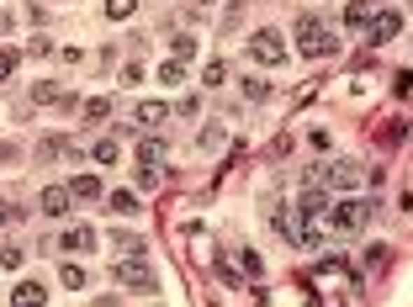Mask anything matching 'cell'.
Masks as SVG:
<instances>
[{"label":"cell","mask_w":413,"mask_h":307,"mask_svg":"<svg viewBox=\"0 0 413 307\" xmlns=\"http://www.w3.org/2000/svg\"><path fill=\"white\" fill-rule=\"evenodd\" d=\"M297 48H302V59H328V53H340V37H328L318 16H297Z\"/></svg>","instance_id":"obj_1"},{"label":"cell","mask_w":413,"mask_h":307,"mask_svg":"<svg viewBox=\"0 0 413 307\" xmlns=\"http://www.w3.org/2000/svg\"><path fill=\"white\" fill-rule=\"evenodd\" d=\"M371 223V207L365 201H340V207H328V228L334 233H360Z\"/></svg>","instance_id":"obj_2"},{"label":"cell","mask_w":413,"mask_h":307,"mask_svg":"<svg viewBox=\"0 0 413 307\" xmlns=\"http://www.w3.org/2000/svg\"><path fill=\"white\" fill-rule=\"evenodd\" d=\"M249 53H255L260 64H281V59H286V43H281V32H270V27H260V32L249 37Z\"/></svg>","instance_id":"obj_3"},{"label":"cell","mask_w":413,"mask_h":307,"mask_svg":"<svg viewBox=\"0 0 413 307\" xmlns=\"http://www.w3.org/2000/svg\"><path fill=\"white\" fill-rule=\"evenodd\" d=\"M117 281H122V286H144V292H154V275H148L144 260H122V265H117Z\"/></svg>","instance_id":"obj_4"},{"label":"cell","mask_w":413,"mask_h":307,"mask_svg":"<svg viewBox=\"0 0 413 307\" xmlns=\"http://www.w3.org/2000/svg\"><path fill=\"white\" fill-rule=\"evenodd\" d=\"M69 196L74 201H101V175H74L69 180Z\"/></svg>","instance_id":"obj_5"},{"label":"cell","mask_w":413,"mask_h":307,"mask_svg":"<svg viewBox=\"0 0 413 307\" xmlns=\"http://www.w3.org/2000/svg\"><path fill=\"white\" fill-rule=\"evenodd\" d=\"M59 244L69 249V254H80V249L90 254V249H96V233H90V228H64V238H59Z\"/></svg>","instance_id":"obj_6"},{"label":"cell","mask_w":413,"mask_h":307,"mask_svg":"<svg viewBox=\"0 0 413 307\" xmlns=\"http://www.w3.org/2000/svg\"><path fill=\"white\" fill-rule=\"evenodd\" d=\"M69 191H64V186H48V191H43V212H48V217H64V212H69Z\"/></svg>","instance_id":"obj_7"},{"label":"cell","mask_w":413,"mask_h":307,"mask_svg":"<svg viewBox=\"0 0 413 307\" xmlns=\"http://www.w3.org/2000/svg\"><path fill=\"white\" fill-rule=\"evenodd\" d=\"M164 154H170L164 138H144V143H138V159H144V165H164Z\"/></svg>","instance_id":"obj_8"},{"label":"cell","mask_w":413,"mask_h":307,"mask_svg":"<svg viewBox=\"0 0 413 307\" xmlns=\"http://www.w3.org/2000/svg\"><path fill=\"white\" fill-rule=\"evenodd\" d=\"M398 27H402V22H398L392 11H387L382 22H371V43H377V48H382V43H392V37H398Z\"/></svg>","instance_id":"obj_9"},{"label":"cell","mask_w":413,"mask_h":307,"mask_svg":"<svg viewBox=\"0 0 413 307\" xmlns=\"http://www.w3.org/2000/svg\"><path fill=\"white\" fill-rule=\"evenodd\" d=\"M328 180H334V186H355V180H360V165L340 159V165H328Z\"/></svg>","instance_id":"obj_10"},{"label":"cell","mask_w":413,"mask_h":307,"mask_svg":"<svg viewBox=\"0 0 413 307\" xmlns=\"http://www.w3.org/2000/svg\"><path fill=\"white\" fill-rule=\"evenodd\" d=\"M344 27H371V6H365V0H350V6H344Z\"/></svg>","instance_id":"obj_11"},{"label":"cell","mask_w":413,"mask_h":307,"mask_svg":"<svg viewBox=\"0 0 413 307\" xmlns=\"http://www.w3.org/2000/svg\"><path fill=\"white\" fill-rule=\"evenodd\" d=\"M43 296H48V286H43V281H22L11 292V302H43Z\"/></svg>","instance_id":"obj_12"},{"label":"cell","mask_w":413,"mask_h":307,"mask_svg":"<svg viewBox=\"0 0 413 307\" xmlns=\"http://www.w3.org/2000/svg\"><path fill=\"white\" fill-rule=\"evenodd\" d=\"M164 101H144V107H138V122H144V128H154V122H164Z\"/></svg>","instance_id":"obj_13"},{"label":"cell","mask_w":413,"mask_h":307,"mask_svg":"<svg viewBox=\"0 0 413 307\" xmlns=\"http://www.w3.org/2000/svg\"><path fill=\"white\" fill-rule=\"evenodd\" d=\"M133 11H138V0H106V16H111V22H127Z\"/></svg>","instance_id":"obj_14"},{"label":"cell","mask_w":413,"mask_h":307,"mask_svg":"<svg viewBox=\"0 0 413 307\" xmlns=\"http://www.w3.org/2000/svg\"><path fill=\"white\" fill-rule=\"evenodd\" d=\"M387 260H392V249H387V244H371V249H365V265H371V271H382Z\"/></svg>","instance_id":"obj_15"},{"label":"cell","mask_w":413,"mask_h":307,"mask_svg":"<svg viewBox=\"0 0 413 307\" xmlns=\"http://www.w3.org/2000/svg\"><path fill=\"white\" fill-rule=\"evenodd\" d=\"M16 59H22L16 48H0V80H11V74H16Z\"/></svg>","instance_id":"obj_16"},{"label":"cell","mask_w":413,"mask_h":307,"mask_svg":"<svg viewBox=\"0 0 413 307\" xmlns=\"http://www.w3.org/2000/svg\"><path fill=\"white\" fill-rule=\"evenodd\" d=\"M244 95H249V101H265V95H270V85H265V80H255V74H249V80H244Z\"/></svg>","instance_id":"obj_17"},{"label":"cell","mask_w":413,"mask_h":307,"mask_svg":"<svg viewBox=\"0 0 413 307\" xmlns=\"http://www.w3.org/2000/svg\"><path fill=\"white\" fill-rule=\"evenodd\" d=\"M117 159H122L117 143H96V165H117Z\"/></svg>","instance_id":"obj_18"},{"label":"cell","mask_w":413,"mask_h":307,"mask_svg":"<svg viewBox=\"0 0 413 307\" xmlns=\"http://www.w3.org/2000/svg\"><path fill=\"white\" fill-rule=\"evenodd\" d=\"M32 101H43V107H59V85H37Z\"/></svg>","instance_id":"obj_19"},{"label":"cell","mask_w":413,"mask_h":307,"mask_svg":"<svg viewBox=\"0 0 413 307\" xmlns=\"http://www.w3.org/2000/svg\"><path fill=\"white\" fill-rule=\"evenodd\" d=\"M64 286H69V292H80V286H85V271H80V265H64Z\"/></svg>","instance_id":"obj_20"},{"label":"cell","mask_w":413,"mask_h":307,"mask_svg":"<svg viewBox=\"0 0 413 307\" xmlns=\"http://www.w3.org/2000/svg\"><path fill=\"white\" fill-rule=\"evenodd\" d=\"M106 117H111L106 101H90V107H85V122H106Z\"/></svg>","instance_id":"obj_21"},{"label":"cell","mask_w":413,"mask_h":307,"mask_svg":"<svg viewBox=\"0 0 413 307\" xmlns=\"http://www.w3.org/2000/svg\"><path fill=\"white\" fill-rule=\"evenodd\" d=\"M111 207H117V212H127V217H133V212H138V201H133V196H127V191H117V196H111Z\"/></svg>","instance_id":"obj_22"},{"label":"cell","mask_w":413,"mask_h":307,"mask_svg":"<svg viewBox=\"0 0 413 307\" xmlns=\"http://www.w3.org/2000/svg\"><path fill=\"white\" fill-rule=\"evenodd\" d=\"M239 265H244V271H249V275H260V271H265V265H260V254H255V249H244V254H239Z\"/></svg>","instance_id":"obj_23"},{"label":"cell","mask_w":413,"mask_h":307,"mask_svg":"<svg viewBox=\"0 0 413 307\" xmlns=\"http://www.w3.org/2000/svg\"><path fill=\"white\" fill-rule=\"evenodd\" d=\"M202 80H206V85H223V80H228V69H223V64H206Z\"/></svg>","instance_id":"obj_24"},{"label":"cell","mask_w":413,"mask_h":307,"mask_svg":"<svg viewBox=\"0 0 413 307\" xmlns=\"http://www.w3.org/2000/svg\"><path fill=\"white\" fill-rule=\"evenodd\" d=\"M138 186L154 191V186H159V165H144V170H138Z\"/></svg>","instance_id":"obj_25"},{"label":"cell","mask_w":413,"mask_h":307,"mask_svg":"<svg viewBox=\"0 0 413 307\" xmlns=\"http://www.w3.org/2000/svg\"><path fill=\"white\" fill-rule=\"evenodd\" d=\"M159 80H164V85H181V64H159Z\"/></svg>","instance_id":"obj_26"},{"label":"cell","mask_w":413,"mask_h":307,"mask_svg":"<svg viewBox=\"0 0 413 307\" xmlns=\"http://www.w3.org/2000/svg\"><path fill=\"white\" fill-rule=\"evenodd\" d=\"M302 212H323V191H307V196H302Z\"/></svg>","instance_id":"obj_27"},{"label":"cell","mask_w":413,"mask_h":307,"mask_svg":"<svg viewBox=\"0 0 413 307\" xmlns=\"http://www.w3.org/2000/svg\"><path fill=\"white\" fill-rule=\"evenodd\" d=\"M6 217H11V207H6V201H0V223H6Z\"/></svg>","instance_id":"obj_28"},{"label":"cell","mask_w":413,"mask_h":307,"mask_svg":"<svg viewBox=\"0 0 413 307\" xmlns=\"http://www.w3.org/2000/svg\"><path fill=\"white\" fill-rule=\"evenodd\" d=\"M196 6H212V0H196Z\"/></svg>","instance_id":"obj_29"}]
</instances>
